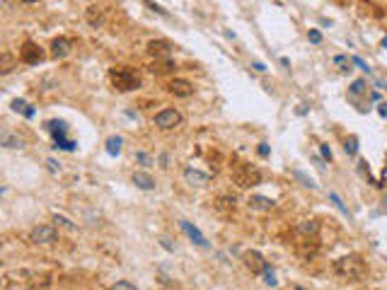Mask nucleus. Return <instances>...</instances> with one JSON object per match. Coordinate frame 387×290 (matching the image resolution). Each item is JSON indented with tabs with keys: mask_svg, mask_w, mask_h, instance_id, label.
<instances>
[{
	"mask_svg": "<svg viewBox=\"0 0 387 290\" xmlns=\"http://www.w3.org/2000/svg\"><path fill=\"white\" fill-rule=\"evenodd\" d=\"M332 268L344 283H360L363 278H368V263L358 254H348V256L336 259Z\"/></svg>",
	"mask_w": 387,
	"mask_h": 290,
	"instance_id": "f257e3e1",
	"label": "nucleus"
},
{
	"mask_svg": "<svg viewBox=\"0 0 387 290\" xmlns=\"http://www.w3.org/2000/svg\"><path fill=\"white\" fill-rule=\"evenodd\" d=\"M109 80L119 92H131V90H138L140 87V78L128 66H114L109 70Z\"/></svg>",
	"mask_w": 387,
	"mask_h": 290,
	"instance_id": "f03ea898",
	"label": "nucleus"
},
{
	"mask_svg": "<svg viewBox=\"0 0 387 290\" xmlns=\"http://www.w3.org/2000/svg\"><path fill=\"white\" fill-rule=\"evenodd\" d=\"M233 181H235L240 189H252V186L262 184V172H259L254 165L242 162V165H237L235 169H233Z\"/></svg>",
	"mask_w": 387,
	"mask_h": 290,
	"instance_id": "7ed1b4c3",
	"label": "nucleus"
},
{
	"mask_svg": "<svg viewBox=\"0 0 387 290\" xmlns=\"http://www.w3.org/2000/svg\"><path fill=\"white\" fill-rule=\"evenodd\" d=\"M20 61H22V63H27V66H39V63L44 61L42 46L27 39V42L20 46Z\"/></svg>",
	"mask_w": 387,
	"mask_h": 290,
	"instance_id": "20e7f679",
	"label": "nucleus"
},
{
	"mask_svg": "<svg viewBox=\"0 0 387 290\" xmlns=\"http://www.w3.org/2000/svg\"><path fill=\"white\" fill-rule=\"evenodd\" d=\"M319 251V242L315 235H303L298 242H295V254L300 259H315Z\"/></svg>",
	"mask_w": 387,
	"mask_h": 290,
	"instance_id": "39448f33",
	"label": "nucleus"
},
{
	"mask_svg": "<svg viewBox=\"0 0 387 290\" xmlns=\"http://www.w3.org/2000/svg\"><path fill=\"white\" fill-rule=\"evenodd\" d=\"M181 114L177 109H162L155 114V126L157 128H162V131H172V128H177V126H181Z\"/></svg>",
	"mask_w": 387,
	"mask_h": 290,
	"instance_id": "423d86ee",
	"label": "nucleus"
},
{
	"mask_svg": "<svg viewBox=\"0 0 387 290\" xmlns=\"http://www.w3.org/2000/svg\"><path fill=\"white\" fill-rule=\"evenodd\" d=\"M56 239H58V230L51 227V225H37L29 232V242L32 244H54Z\"/></svg>",
	"mask_w": 387,
	"mask_h": 290,
	"instance_id": "0eeeda50",
	"label": "nucleus"
},
{
	"mask_svg": "<svg viewBox=\"0 0 387 290\" xmlns=\"http://www.w3.org/2000/svg\"><path fill=\"white\" fill-rule=\"evenodd\" d=\"M242 261H245V266H247L252 273H264L266 271V261H264V256L259 254V251H245L242 254Z\"/></svg>",
	"mask_w": 387,
	"mask_h": 290,
	"instance_id": "6e6552de",
	"label": "nucleus"
},
{
	"mask_svg": "<svg viewBox=\"0 0 387 290\" xmlns=\"http://www.w3.org/2000/svg\"><path fill=\"white\" fill-rule=\"evenodd\" d=\"M148 54L155 56V58H169L172 44L165 42V39H152V42H148Z\"/></svg>",
	"mask_w": 387,
	"mask_h": 290,
	"instance_id": "1a4fd4ad",
	"label": "nucleus"
},
{
	"mask_svg": "<svg viewBox=\"0 0 387 290\" xmlns=\"http://www.w3.org/2000/svg\"><path fill=\"white\" fill-rule=\"evenodd\" d=\"M167 90L174 97H191L194 95V85L189 80H181V78H174L172 83L167 85Z\"/></svg>",
	"mask_w": 387,
	"mask_h": 290,
	"instance_id": "9d476101",
	"label": "nucleus"
},
{
	"mask_svg": "<svg viewBox=\"0 0 387 290\" xmlns=\"http://www.w3.org/2000/svg\"><path fill=\"white\" fill-rule=\"evenodd\" d=\"M184 179L194 184V186H206L208 181H211V174L206 172H199V169H194V167H186L184 169Z\"/></svg>",
	"mask_w": 387,
	"mask_h": 290,
	"instance_id": "9b49d317",
	"label": "nucleus"
},
{
	"mask_svg": "<svg viewBox=\"0 0 387 290\" xmlns=\"http://www.w3.org/2000/svg\"><path fill=\"white\" fill-rule=\"evenodd\" d=\"M179 225H181V230H184V232L189 235V239H191L194 244H199V247L208 249V239H206L204 235H201V232H199V227H194L191 222H186V220H181Z\"/></svg>",
	"mask_w": 387,
	"mask_h": 290,
	"instance_id": "f8f14e48",
	"label": "nucleus"
},
{
	"mask_svg": "<svg viewBox=\"0 0 387 290\" xmlns=\"http://www.w3.org/2000/svg\"><path fill=\"white\" fill-rule=\"evenodd\" d=\"M85 20H87V25L90 27H102L104 25V10L99 8V5H90L87 10H85Z\"/></svg>",
	"mask_w": 387,
	"mask_h": 290,
	"instance_id": "ddd939ff",
	"label": "nucleus"
},
{
	"mask_svg": "<svg viewBox=\"0 0 387 290\" xmlns=\"http://www.w3.org/2000/svg\"><path fill=\"white\" fill-rule=\"evenodd\" d=\"M70 46H73V42L70 39H66V37H58V39H54L51 42V56L54 58H63V56L70 54Z\"/></svg>",
	"mask_w": 387,
	"mask_h": 290,
	"instance_id": "4468645a",
	"label": "nucleus"
},
{
	"mask_svg": "<svg viewBox=\"0 0 387 290\" xmlns=\"http://www.w3.org/2000/svg\"><path fill=\"white\" fill-rule=\"evenodd\" d=\"M133 184L138 186V189H143V191H152L155 189V179H152L148 172H133Z\"/></svg>",
	"mask_w": 387,
	"mask_h": 290,
	"instance_id": "2eb2a0df",
	"label": "nucleus"
},
{
	"mask_svg": "<svg viewBox=\"0 0 387 290\" xmlns=\"http://www.w3.org/2000/svg\"><path fill=\"white\" fill-rule=\"evenodd\" d=\"M213 203H216V210H221V213H233V210H235V206H237V198H235V196H228V193H225V196H218Z\"/></svg>",
	"mask_w": 387,
	"mask_h": 290,
	"instance_id": "dca6fc26",
	"label": "nucleus"
},
{
	"mask_svg": "<svg viewBox=\"0 0 387 290\" xmlns=\"http://www.w3.org/2000/svg\"><path fill=\"white\" fill-rule=\"evenodd\" d=\"M247 206L252 208V210H271V208H274V201L266 198V196H249Z\"/></svg>",
	"mask_w": 387,
	"mask_h": 290,
	"instance_id": "f3484780",
	"label": "nucleus"
},
{
	"mask_svg": "<svg viewBox=\"0 0 387 290\" xmlns=\"http://www.w3.org/2000/svg\"><path fill=\"white\" fill-rule=\"evenodd\" d=\"M174 61H169V58H155V63H150V73H157V75H165L169 70H174Z\"/></svg>",
	"mask_w": 387,
	"mask_h": 290,
	"instance_id": "a211bd4d",
	"label": "nucleus"
},
{
	"mask_svg": "<svg viewBox=\"0 0 387 290\" xmlns=\"http://www.w3.org/2000/svg\"><path fill=\"white\" fill-rule=\"evenodd\" d=\"M13 68H15V56L10 51H5V54L0 56V75L13 73Z\"/></svg>",
	"mask_w": 387,
	"mask_h": 290,
	"instance_id": "6ab92c4d",
	"label": "nucleus"
},
{
	"mask_svg": "<svg viewBox=\"0 0 387 290\" xmlns=\"http://www.w3.org/2000/svg\"><path fill=\"white\" fill-rule=\"evenodd\" d=\"M51 288V278L49 276H34L32 280H29V290H49Z\"/></svg>",
	"mask_w": 387,
	"mask_h": 290,
	"instance_id": "aec40b11",
	"label": "nucleus"
},
{
	"mask_svg": "<svg viewBox=\"0 0 387 290\" xmlns=\"http://www.w3.org/2000/svg\"><path fill=\"white\" fill-rule=\"evenodd\" d=\"M298 230H300L303 235H317L319 225H317V220H303L298 225Z\"/></svg>",
	"mask_w": 387,
	"mask_h": 290,
	"instance_id": "412c9836",
	"label": "nucleus"
},
{
	"mask_svg": "<svg viewBox=\"0 0 387 290\" xmlns=\"http://www.w3.org/2000/svg\"><path fill=\"white\" fill-rule=\"evenodd\" d=\"M13 109H15V111H22L27 119H32V116H34V109L29 107L25 99H15V102H13Z\"/></svg>",
	"mask_w": 387,
	"mask_h": 290,
	"instance_id": "4be33fe9",
	"label": "nucleus"
},
{
	"mask_svg": "<svg viewBox=\"0 0 387 290\" xmlns=\"http://www.w3.org/2000/svg\"><path fill=\"white\" fill-rule=\"evenodd\" d=\"M3 145L5 148H22L25 143H22V138H17L13 133H3Z\"/></svg>",
	"mask_w": 387,
	"mask_h": 290,
	"instance_id": "5701e85b",
	"label": "nucleus"
},
{
	"mask_svg": "<svg viewBox=\"0 0 387 290\" xmlns=\"http://www.w3.org/2000/svg\"><path fill=\"white\" fill-rule=\"evenodd\" d=\"M107 152H109V155H119V152H121V138H119V136L107 138Z\"/></svg>",
	"mask_w": 387,
	"mask_h": 290,
	"instance_id": "b1692460",
	"label": "nucleus"
},
{
	"mask_svg": "<svg viewBox=\"0 0 387 290\" xmlns=\"http://www.w3.org/2000/svg\"><path fill=\"white\" fill-rule=\"evenodd\" d=\"M293 177H295V179H300V181H303V186H310V189H317V184H315V179H312V177H307V174H305V172H300V169H295V172H293Z\"/></svg>",
	"mask_w": 387,
	"mask_h": 290,
	"instance_id": "393cba45",
	"label": "nucleus"
},
{
	"mask_svg": "<svg viewBox=\"0 0 387 290\" xmlns=\"http://www.w3.org/2000/svg\"><path fill=\"white\" fill-rule=\"evenodd\" d=\"M329 201H332V203H334V206H336V208H339V210H341V213H344V215H346V218H348V208H346L344 206V203H341V198H339V196H336V193H329Z\"/></svg>",
	"mask_w": 387,
	"mask_h": 290,
	"instance_id": "a878e982",
	"label": "nucleus"
},
{
	"mask_svg": "<svg viewBox=\"0 0 387 290\" xmlns=\"http://www.w3.org/2000/svg\"><path fill=\"white\" fill-rule=\"evenodd\" d=\"M346 152H348V155H356V152H358V140H356V136H351V138L346 140Z\"/></svg>",
	"mask_w": 387,
	"mask_h": 290,
	"instance_id": "bb28decb",
	"label": "nucleus"
},
{
	"mask_svg": "<svg viewBox=\"0 0 387 290\" xmlns=\"http://www.w3.org/2000/svg\"><path fill=\"white\" fill-rule=\"evenodd\" d=\"M111 290H138L131 280H116L114 285H111Z\"/></svg>",
	"mask_w": 387,
	"mask_h": 290,
	"instance_id": "cd10ccee",
	"label": "nucleus"
},
{
	"mask_svg": "<svg viewBox=\"0 0 387 290\" xmlns=\"http://www.w3.org/2000/svg\"><path fill=\"white\" fill-rule=\"evenodd\" d=\"M365 92V80H356L351 85V95H363Z\"/></svg>",
	"mask_w": 387,
	"mask_h": 290,
	"instance_id": "c85d7f7f",
	"label": "nucleus"
},
{
	"mask_svg": "<svg viewBox=\"0 0 387 290\" xmlns=\"http://www.w3.org/2000/svg\"><path fill=\"white\" fill-rule=\"evenodd\" d=\"M54 222H58V225H63V227H68V230H75V225H73V222H70L68 218H63V215H58V213H56V215H54Z\"/></svg>",
	"mask_w": 387,
	"mask_h": 290,
	"instance_id": "c756f323",
	"label": "nucleus"
},
{
	"mask_svg": "<svg viewBox=\"0 0 387 290\" xmlns=\"http://www.w3.org/2000/svg\"><path fill=\"white\" fill-rule=\"evenodd\" d=\"M264 283H266V285H276V276H274V271H269V268L264 271Z\"/></svg>",
	"mask_w": 387,
	"mask_h": 290,
	"instance_id": "7c9ffc66",
	"label": "nucleus"
},
{
	"mask_svg": "<svg viewBox=\"0 0 387 290\" xmlns=\"http://www.w3.org/2000/svg\"><path fill=\"white\" fill-rule=\"evenodd\" d=\"M145 5H148V8H150L152 13H157V15H165V17H167V13H165V10H162V8H160V5H155V3H152V0H145Z\"/></svg>",
	"mask_w": 387,
	"mask_h": 290,
	"instance_id": "2f4dec72",
	"label": "nucleus"
},
{
	"mask_svg": "<svg viewBox=\"0 0 387 290\" xmlns=\"http://www.w3.org/2000/svg\"><path fill=\"white\" fill-rule=\"evenodd\" d=\"M353 63H356V66H358L360 70H365V73H370V66H368V63H365V61H360L358 56H353Z\"/></svg>",
	"mask_w": 387,
	"mask_h": 290,
	"instance_id": "473e14b6",
	"label": "nucleus"
},
{
	"mask_svg": "<svg viewBox=\"0 0 387 290\" xmlns=\"http://www.w3.org/2000/svg\"><path fill=\"white\" fill-rule=\"evenodd\" d=\"M310 42H312V44H319V42H322V34H319L317 29H312V32H310Z\"/></svg>",
	"mask_w": 387,
	"mask_h": 290,
	"instance_id": "72a5a7b5",
	"label": "nucleus"
},
{
	"mask_svg": "<svg viewBox=\"0 0 387 290\" xmlns=\"http://www.w3.org/2000/svg\"><path fill=\"white\" fill-rule=\"evenodd\" d=\"M319 152H322V157H324V160H329V162H332V150H329L327 145H322V148H319Z\"/></svg>",
	"mask_w": 387,
	"mask_h": 290,
	"instance_id": "f704fd0d",
	"label": "nucleus"
},
{
	"mask_svg": "<svg viewBox=\"0 0 387 290\" xmlns=\"http://www.w3.org/2000/svg\"><path fill=\"white\" fill-rule=\"evenodd\" d=\"M259 155H262V157H269V148H266V145H259Z\"/></svg>",
	"mask_w": 387,
	"mask_h": 290,
	"instance_id": "c9c22d12",
	"label": "nucleus"
},
{
	"mask_svg": "<svg viewBox=\"0 0 387 290\" xmlns=\"http://www.w3.org/2000/svg\"><path fill=\"white\" fill-rule=\"evenodd\" d=\"M377 111H380V116H385V119H387V104H385V102L377 107Z\"/></svg>",
	"mask_w": 387,
	"mask_h": 290,
	"instance_id": "e433bc0d",
	"label": "nucleus"
},
{
	"mask_svg": "<svg viewBox=\"0 0 387 290\" xmlns=\"http://www.w3.org/2000/svg\"><path fill=\"white\" fill-rule=\"evenodd\" d=\"M136 157H138L140 162H150V157H148V155H143V152H138V155H136Z\"/></svg>",
	"mask_w": 387,
	"mask_h": 290,
	"instance_id": "4c0bfd02",
	"label": "nucleus"
},
{
	"mask_svg": "<svg viewBox=\"0 0 387 290\" xmlns=\"http://www.w3.org/2000/svg\"><path fill=\"white\" fill-rule=\"evenodd\" d=\"M252 68H254V70H259V73H264V70H266V66H264V63H254Z\"/></svg>",
	"mask_w": 387,
	"mask_h": 290,
	"instance_id": "58836bf2",
	"label": "nucleus"
},
{
	"mask_svg": "<svg viewBox=\"0 0 387 290\" xmlns=\"http://www.w3.org/2000/svg\"><path fill=\"white\" fill-rule=\"evenodd\" d=\"M49 169H51V172H56V169H58V165H56V160H49Z\"/></svg>",
	"mask_w": 387,
	"mask_h": 290,
	"instance_id": "ea45409f",
	"label": "nucleus"
},
{
	"mask_svg": "<svg viewBox=\"0 0 387 290\" xmlns=\"http://www.w3.org/2000/svg\"><path fill=\"white\" fill-rule=\"evenodd\" d=\"M160 242H162V247H165V249H172V244H169V239H165V237H162Z\"/></svg>",
	"mask_w": 387,
	"mask_h": 290,
	"instance_id": "a19ab883",
	"label": "nucleus"
},
{
	"mask_svg": "<svg viewBox=\"0 0 387 290\" xmlns=\"http://www.w3.org/2000/svg\"><path fill=\"white\" fill-rule=\"evenodd\" d=\"M20 3H27V5H32V3H39V0H20Z\"/></svg>",
	"mask_w": 387,
	"mask_h": 290,
	"instance_id": "79ce46f5",
	"label": "nucleus"
},
{
	"mask_svg": "<svg viewBox=\"0 0 387 290\" xmlns=\"http://www.w3.org/2000/svg\"><path fill=\"white\" fill-rule=\"evenodd\" d=\"M293 290H305V288H300V285H295V288H293Z\"/></svg>",
	"mask_w": 387,
	"mask_h": 290,
	"instance_id": "37998d69",
	"label": "nucleus"
},
{
	"mask_svg": "<svg viewBox=\"0 0 387 290\" xmlns=\"http://www.w3.org/2000/svg\"><path fill=\"white\" fill-rule=\"evenodd\" d=\"M382 46H385V49H387V39H385V42H382Z\"/></svg>",
	"mask_w": 387,
	"mask_h": 290,
	"instance_id": "c03bdc74",
	"label": "nucleus"
}]
</instances>
